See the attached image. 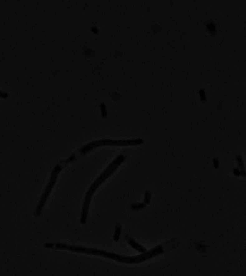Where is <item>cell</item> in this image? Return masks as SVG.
I'll return each instance as SVG.
<instances>
[{
  "label": "cell",
  "instance_id": "obj_1",
  "mask_svg": "<svg viewBox=\"0 0 246 276\" xmlns=\"http://www.w3.org/2000/svg\"><path fill=\"white\" fill-rule=\"evenodd\" d=\"M44 248L47 249H56V250H66L69 251H75V252H82L85 254H92V255H98V256H103L108 259H115L121 262H124V263H130V264H134V263H140L146 259H148L154 256H157L159 254L163 253V250L161 246L154 248L153 250L145 252L142 255L137 257H123L112 253V252H107V251H103V250H96V249H89V248H84V247H77V246H68L65 244H61V243H45L44 244Z\"/></svg>",
  "mask_w": 246,
  "mask_h": 276
},
{
  "label": "cell",
  "instance_id": "obj_2",
  "mask_svg": "<svg viewBox=\"0 0 246 276\" xmlns=\"http://www.w3.org/2000/svg\"><path fill=\"white\" fill-rule=\"evenodd\" d=\"M62 169H63V167H62L60 164L56 165L54 168V169L52 171V174H51L50 180H49V182H48V184H47V186H46V188L44 190V193H43L41 200H40V202H39V203H38V205H37V207L35 209L34 216L36 217H39L41 215V212H42V209L44 207V204H45L47 199L49 197V195H50V193H51V192H52V190H53V188H54V186H55V184L56 182L58 174H59V172L62 170Z\"/></svg>",
  "mask_w": 246,
  "mask_h": 276
},
{
  "label": "cell",
  "instance_id": "obj_3",
  "mask_svg": "<svg viewBox=\"0 0 246 276\" xmlns=\"http://www.w3.org/2000/svg\"><path fill=\"white\" fill-rule=\"evenodd\" d=\"M124 159H125V158L123 157L122 154H120L117 158H115V159H114V160L109 165V167L103 171V173H102V175L94 181V183L91 185V187L89 188V190L88 191V193H87L86 195H89V196H91V197H92V195H93L94 192L96 191V189H97V188L103 183V181H104L107 178L109 177V176H111V175L113 173V171L118 168V166H119L123 161H124Z\"/></svg>",
  "mask_w": 246,
  "mask_h": 276
},
{
  "label": "cell",
  "instance_id": "obj_4",
  "mask_svg": "<svg viewBox=\"0 0 246 276\" xmlns=\"http://www.w3.org/2000/svg\"><path fill=\"white\" fill-rule=\"evenodd\" d=\"M143 139H130V140H111V139H103L100 141H95L89 143V147L92 149L96 146L100 145H140L143 144Z\"/></svg>",
  "mask_w": 246,
  "mask_h": 276
},
{
  "label": "cell",
  "instance_id": "obj_5",
  "mask_svg": "<svg viewBox=\"0 0 246 276\" xmlns=\"http://www.w3.org/2000/svg\"><path fill=\"white\" fill-rule=\"evenodd\" d=\"M91 197L89 195L85 196V201H84V204H83V208H82V214L81 218H80V223L81 225H85L87 222V217H88V212H89V202H90Z\"/></svg>",
  "mask_w": 246,
  "mask_h": 276
},
{
  "label": "cell",
  "instance_id": "obj_6",
  "mask_svg": "<svg viewBox=\"0 0 246 276\" xmlns=\"http://www.w3.org/2000/svg\"><path fill=\"white\" fill-rule=\"evenodd\" d=\"M124 238L126 239V241L128 242V244H129L131 247H133L136 250H137V251H139V252H142V253H145V252H146V249H145L144 247L140 246L139 244H137L135 240H133L131 237H128L127 235L124 236Z\"/></svg>",
  "mask_w": 246,
  "mask_h": 276
},
{
  "label": "cell",
  "instance_id": "obj_7",
  "mask_svg": "<svg viewBox=\"0 0 246 276\" xmlns=\"http://www.w3.org/2000/svg\"><path fill=\"white\" fill-rule=\"evenodd\" d=\"M121 226H115V233H114V237H113V239L114 241H118L119 240V237H120V234H121Z\"/></svg>",
  "mask_w": 246,
  "mask_h": 276
},
{
  "label": "cell",
  "instance_id": "obj_8",
  "mask_svg": "<svg viewBox=\"0 0 246 276\" xmlns=\"http://www.w3.org/2000/svg\"><path fill=\"white\" fill-rule=\"evenodd\" d=\"M237 161H238V163H239V166H240V167H241V169H242L241 175H243V176H245V173H244V163H243L242 158H241V157H237Z\"/></svg>",
  "mask_w": 246,
  "mask_h": 276
},
{
  "label": "cell",
  "instance_id": "obj_9",
  "mask_svg": "<svg viewBox=\"0 0 246 276\" xmlns=\"http://www.w3.org/2000/svg\"><path fill=\"white\" fill-rule=\"evenodd\" d=\"M132 210H139V209H143L145 208V203H136V204H132L131 206Z\"/></svg>",
  "mask_w": 246,
  "mask_h": 276
},
{
  "label": "cell",
  "instance_id": "obj_10",
  "mask_svg": "<svg viewBox=\"0 0 246 276\" xmlns=\"http://www.w3.org/2000/svg\"><path fill=\"white\" fill-rule=\"evenodd\" d=\"M100 107H101V111H102L103 117H106V116H107V110H106L105 104H104V103H101V104H100Z\"/></svg>",
  "mask_w": 246,
  "mask_h": 276
},
{
  "label": "cell",
  "instance_id": "obj_11",
  "mask_svg": "<svg viewBox=\"0 0 246 276\" xmlns=\"http://www.w3.org/2000/svg\"><path fill=\"white\" fill-rule=\"evenodd\" d=\"M206 25H207L206 28H207V30H208L209 31H212V32H215V31H216V28H215V26H214L213 23L209 22V23H207Z\"/></svg>",
  "mask_w": 246,
  "mask_h": 276
},
{
  "label": "cell",
  "instance_id": "obj_12",
  "mask_svg": "<svg viewBox=\"0 0 246 276\" xmlns=\"http://www.w3.org/2000/svg\"><path fill=\"white\" fill-rule=\"evenodd\" d=\"M150 202V193L147 192L145 193V204H148Z\"/></svg>",
  "mask_w": 246,
  "mask_h": 276
},
{
  "label": "cell",
  "instance_id": "obj_13",
  "mask_svg": "<svg viewBox=\"0 0 246 276\" xmlns=\"http://www.w3.org/2000/svg\"><path fill=\"white\" fill-rule=\"evenodd\" d=\"M199 96H200V99H202L203 101H205L206 100V96L205 94V91L203 89H200L199 90Z\"/></svg>",
  "mask_w": 246,
  "mask_h": 276
},
{
  "label": "cell",
  "instance_id": "obj_14",
  "mask_svg": "<svg viewBox=\"0 0 246 276\" xmlns=\"http://www.w3.org/2000/svg\"><path fill=\"white\" fill-rule=\"evenodd\" d=\"M213 165H214V168H215V169H218V168H219V160H218L217 158H214V159H213Z\"/></svg>",
  "mask_w": 246,
  "mask_h": 276
},
{
  "label": "cell",
  "instance_id": "obj_15",
  "mask_svg": "<svg viewBox=\"0 0 246 276\" xmlns=\"http://www.w3.org/2000/svg\"><path fill=\"white\" fill-rule=\"evenodd\" d=\"M8 97V94L7 92H3V91H0V98H3V99H7Z\"/></svg>",
  "mask_w": 246,
  "mask_h": 276
},
{
  "label": "cell",
  "instance_id": "obj_16",
  "mask_svg": "<svg viewBox=\"0 0 246 276\" xmlns=\"http://www.w3.org/2000/svg\"><path fill=\"white\" fill-rule=\"evenodd\" d=\"M233 173H234L235 176H237V177L241 176V171L239 170V169H233Z\"/></svg>",
  "mask_w": 246,
  "mask_h": 276
},
{
  "label": "cell",
  "instance_id": "obj_17",
  "mask_svg": "<svg viewBox=\"0 0 246 276\" xmlns=\"http://www.w3.org/2000/svg\"><path fill=\"white\" fill-rule=\"evenodd\" d=\"M91 31H93V32H94L95 34L99 33V31H98V30H97V29H96L95 27H92V28H91Z\"/></svg>",
  "mask_w": 246,
  "mask_h": 276
}]
</instances>
